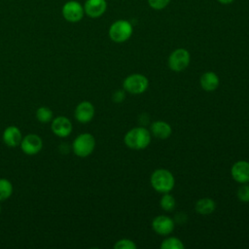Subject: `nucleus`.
Returning <instances> with one entry per match:
<instances>
[{
  "mask_svg": "<svg viewBox=\"0 0 249 249\" xmlns=\"http://www.w3.org/2000/svg\"><path fill=\"white\" fill-rule=\"evenodd\" d=\"M196 211L201 215H208L211 214L215 208H216V203L213 199L204 197L200 198L196 202Z\"/></svg>",
  "mask_w": 249,
  "mask_h": 249,
  "instance_id": "obj_17",
  "label": "nucleus"
},
{
  "mask_svg": "<svg viewBox=\"0 0 249 249\" xmlns=\"http://www.w3.org/2000/svg\"><path fill=\"white\" fill-rule=\"evenodd\" d=\"M123 86L125 91L131 94H140L147 89L149 81L142 74H131L124 79Z\"/></svg>",
  "mask_w": 249,
  "mask_h": 249,
  "instance_id": "obj_5",
  "label": "nucleus"
},
{
  "mask_svg": "<svg viewBox=\"0 0 249 249\" xmlns=\"http://www.w3.org/2000/svg\"><path fill=\"white\" fill-rule=\"evenodd\" d=\"M36 118L41 123H48L53 119V111L48 107H40L36 111Z\"/></svg>",
  "mask_w": 249,
  "mask_h": 249,
  "instance_id": "obj_21",
  "label": "nucleus"
},
{
  "mask_svg": "<svg viewBox=\"0 0 249 249\" xmlns=\"http://www.w3.org/2000/svg\"><path fill=\"white\" fill-rule=\"evenodd\" d=\"M150 132L156 138L159 139H166L170 136L172 132V128L166 122L163 121H157L151 124Z\"/></svg>",
  "mask_w": 249,
  "mask_h": 249,
  "instance_id": "obj_15",
  "label": "nucleus"
},
{
  "mask_svg": "<svg viewBox=\"0 0 249 249\" xmlns=\"http://www.w3.org/2000/svg\"><path fill=\"white\" fill-rule=\"evenodd\" d=\"M43 147V141L41 137L36 134H28L22 138L20 142V148L26 155L33 156L38 154Z\"/></svg>",
  "mask_w": 249,
  "mask_h": 249,
  "instance_id": "obj_8",
  "label": "nucleus"
},
{
  "mask_svg": "<svg viewBox=\"0 0 249 249\" xmlns=\"http://www.w3.org/2000/svg\"><path fill=\"white\" fill-rule=\"evenodd\" d=\"M93 116L94 107L89 101H82L75 109V118L80 123H89L92 120Z\"/></svg>",
  "mask_w": 249,
  "mask_h": 249,
  "instance_id": "obj_13",
  "label": "nucleus"
},
{
  "mask_svg": "<svg viewBox=\"0 0 249 249\" xmlns=\"http://www.w3.org/2000/svg\"><path fill=\"white\" fill-rule=\"evenodd\" d=\"M0 213H1V205H0Z\"/></svg>",
  "mask_w": 249,
  "mask_h": 249,
  "instance_id": "obj_27",
  "label": "nucleus"
},
{
  "mask_svg": "<svg viewBox=\"0 0 249 249\" xmlns=\"http://www.w3.org/2000/svg\"><path fill=\"white\" fill-rule=\"evenodd\" d=\"M160 207L164 211L170 212L175 208L176 201H175V198L171 195H169L168 193H164L163 196L160 197Z\"/></svg>",
  "mask_w": 249,
  "mask_h": 249,
  "instance_id": "obj_20",
  "label": "nucleus"
},
{
  "mask_svg": "<svg viewBox=\"0 0 249 249\" xmlns=\"http://www.w3.org/2000/svg\"><path fill=\"white\" fill-rule=\"evenodd\" d=\"M237 197L242 202H249V185H242L237 190Z\"/></svg>",
  "mask_w": 249,
  "mask_h": 249,
  "instance_id": "obj_23",
  "label": "nucleus"
},
{
  "mask_svg": "<svg viewBox=\"0 0 249 249\" xmlns=\"http://www.w3.org/2000/svg\"><path fill=\"white\" fill-rule=\"evenodd\" d=\"M95 147V139L90 133H82L73 142L72 148L76 156L86 158L89 156Z\"/></svg>",
  "mask_w": 249,
  "mask_h": 249,
  "instance_id": "obj_4",
  "label": "nucleus"
},
{
  "mask_svg": "<svg viewBox=\"0 0 249 249\" xmlns=\"http://www.w3.org/2000/svg\"><path fill=\"white\" fill-rule=\"evenodd\" d=\"M124 144L132 150H143L151 142V132L143 127L137 126L128 130L124 135Z\"/></svg>",
  "mask_w": 249,
  "mask_h": 249,
  "instance_id": "obj_1",
  "label": "nucleus"
},
{
  "mask_svg": "<svg viewBox=\"0 0 249 249\" xmlns=\"http://www.w3.org/2000/svg\"><path fill=\"white\" fill-rule=\"evenodd\" d=\"M174 184V177L167 169H156L151 175V185L159 193H169L173 189Z\"/></svg>",
  "mask_w": 249,
  "mask_h": 249,
  "instance_id": "obj_2",
  "label": "nucleus"
},
{
  "mask_svg": "<svg viewBox=\"0 0 249 249\" xmlns=\"http://www.w3.org/2000/svg\"><path fill=\"white\" fill-rule=\"evenodd\" d=\"M52 130L58 137H66L72 131V124L68 118L58 116L52 123Z\"/></svg>",
  "mask_w": 249,
  "mask_h": 249,
  "instance_id": "obj_12",
  "label": "nucleus"
},
{
  "mask_svg": "<svg viewBox=\"0 0 249 249\" xmlns=\"http://www.w3.org/2000/svg\"><path fill=\"white\" fill-rule=\"evenodd\" d=\"M231 176L234 181L240 184L249 182V162L246 160H238L231 166Z\"/></svg>",
  "mask_w": 249,
  "mask_h": 249,
  "instance_id": "obj_11",
  "label": "nucleus"
},
{
  "mask_svg": "<svg viewBox=\"0 0 249 249\" xmlns=\"http://www.w3.org/2000/svg\"><path fill=\"white\" fill-rule=\"evenodd\" d=\"M131 23L125 19H118L109 28V37L115 43H124L132 35Z\"/></svg>",
  "mask_w": 249,
  "mask_h": 249,
  "instance_id": "obj_3",
  "label": "nucleus"
},
{
  "mask_svg": "<svg viewBox=\"0 0 249 249\" xmlns=\"http://www.w3.org/2000/svg\"><path fill=\"white\" fill-rule=\"evenodd\" d=\"M3 140L7 146L17 147V146L20 145V142L22 140V135H21L20 130L17 126L11 125V126H8L4 130Z\"/></svg>",
  "mask_w": 249,
  "mask_h": 249,
  "instance_id": "obj_14",
  "label": "nucleus"
},
{
  "mask_svg": "<svg viewBox=\"0 0 249 249\" xmlns=\"http://www.w3.org/2000/svg\"><path fill=\"white\" fill-rule=\"evenodd\" d=\"M175 224L174 221L165 215H160L154 218L152 222V228L153 230L160 235H167L171 233L174 230Z\"/></svg>",
  "mask_w": 249,
  "mask_h": 249,
  "instance_id": "obj_9",
  "label": "nucleus"
},
{
  "mask_svg": "<svg viewBox=\"0 0 249 249\" xmlns=\"http://www.w3.org/2000/svg\"><path fill=\"white\" fill-rule=\"evenodd\" d=\"M124 97H125L124 91V90H120V89L117 90V91H115V92L113 93V96H112L113 100H114L115 102H117V103L123 102L124 99Z\"/></svg>",
  "mask_w": 249,
  "mask_h": 249,
  "instance_id": "obj_25",
  "label": "nucleus"
},
{
  "mask_svg": "<svg viewBox=\"0 0 249 249\" xmlns=\"http://www.w3.org/2000/svg\"><path fill=\"white\" fill-rule=\"evenodd\" d=\"M12 193H13L12 183L5 178H1L0 179V201L6 200L7 198H9Z\"/></svg>",
  "mask_w": 249,
  "mask_h": 249,
  "instance_id": "obj_18",
  "label": "nucleus"
},
{
  "mask_svg": "<svg viewBox=\"0 0 249 249\" xmlns=\"http://www.w3.org/2000/svg\"><path fill=\"white\" fill-rule=\"evenodd\" d=\"M107 9L106 0H86L84 11L87 16L92 18L101 17Z\"/></svg>",
  "mask_w": 249,
  "mask_h": 249,
  "instance_id": "obj_10",
  "label": "nucleus"
},
{
  "mask_svg": "<svg viewBox=\"0 0 249 249\" xmlns=\"http://www.w3.org/2000/svg\"><path fill=\"white\" fill-rule=\"evenodd\" d=\"M160 248L161 249H184L185 245L183 244V242L174 236H170L165 238L161 244H160Z\"/></svg>",
  "mask_w": 249,
  "mask_h": 249,
  "instance_id": "obj_19",
  "label": "nucleus"
},
{
  "mask_svg": "<svg viewBox=\"0 0 249 249\" xmlns=\"http://www.w3.org/2000/svg\"><path fill=\"white\" fill-rule=\"evenodd\" d=\"M170 0H148L149 6L154 10H162L168 4Z\"/></svg>",
  "mask_w": 249,
  "mask_h": 249,
  "instance_id": "obj_24",
  "label": "nucleus"
},
{
  "mask_svg": "<svg viewBox=\"0 0 249 249\" xmlns=\"http://www.w3.org/2000/svg\"><path fill=\"white\" fill-rule=\"evenodd\" d=\"M136 247V244L132 240L127 238L120 239L114 245L115 249H135Z\"/></svg>",
  "mask_w": 249,
  "mask_h": 249,
  "instance_id": "obj_22",
  "label": "nucleus"
},
{
  "mask_svg": "<svg viewBox=\"0 0 249 249\" xmlns=\"http://www.w3.org/2000/svg\"><path fill=\"white\" fill-rule=\"evenodd\" d=\"M61 13L65 20L69 22H78L83 18L85 15L84 6L75 0L67 1L63 5Z\"/></svg>",
  "mask_w": 249,
  "mask_h": 249,
  "instance_id": "obj_7",
  "label": "nucleus"
},
{
  "mask_svg": "<svg viewBox=\"0 0 249 249\" xmlns=\"http://www.w3.org/2000/svg\"><path fill=\"white\" fill-rule=\"evenodd\" d=\"M219 77L214 72L208 71L201 75L200 77V86L206 91L215 90L219 86Z\"/></svg>",
  "mask_w": 249,
  "mask_h": 249,
  "instance_id": "obj_16",
  "label": "nucleus"
},
{
  "mask_svg": "<svg viewBox=\"0 0 249 249\" xmlns=\"http://www.w3.org/2000/svg\"><path fill=\"white\" fill-rule=\"evenodd\" d=\"M219 3L221 4H224V5H228V4H231L232 3L234 0H217Z\"/></svg>",
  "mask_w": 249,
  "mask_h": 249,
  "instance_id": "obj_26",
  "label": "nucleus"
},
{
  "mask_svg": "<svg viewBox=\"0 0 249 249\" xmlns=\"http://www.w3.org/2000/svg\"><path fill=\"white\" fill-rule=\"evenodd\" d=\"M190 53L186 49H176L168 57V66L174 72H181L187 68L190 63Z\"/></svg>",
  "mask_w": 249,
  "mask_h": 249,
  "instance_id": "obj_6",
  "label": "nucleus"
}]
</instances>
